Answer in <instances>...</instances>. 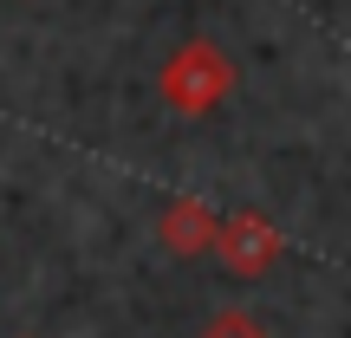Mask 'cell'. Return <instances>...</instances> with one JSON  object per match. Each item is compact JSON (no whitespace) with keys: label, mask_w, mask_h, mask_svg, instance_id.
<instances>
[{"label":"cell","mask_w":351,"mask_h":338,"mask_svg":"<svg viewBox=\"0 0 351 338\" xmlns=\"http://www.w3.org/2000/svg\"><path fill=\"white\" fill-rule=\"evenodd\" d=\"M202 338H267V332H261V319H247V313L228 306V313H215L208 326H202Z\"/></svg>","instance_id":"obj_4"},{"label":"cell","mask_w":351,"mask_h":338,"mask_svg":"<svg viewBox=\"0 0 351 338\" xmlns=\"http://www.w3.org/2000/svg\"><path fill=\"white\" fill-rule=\"evenodd\" d=\"M156 85H163L169 111L202 117V111H215V104L234 91V65H228V52L215 46V39H189V46L169 52V65H163Z\"/></svg>","instance_id":"obj_1"},{"label":"cell","mask_w":351,"mask_h":338,"mask_svg":"<svg viewBox=\"0 0 351 338\" xmlns=\"http://www.w3.org/2000/svg\"><path fill=\"white\" fill-rule=\"evenodd\" d=\"M156 234H163V248L176 261H195V254H215V234H221V215L208 208V202H169L163 221H156Z\"/></svg>","instance_id":"obj_3"},{"label":"cell","mask_w":351,"mask_h":338,"mask_svg":"<svg viewBox=\"0 0 351 338\" xmlns=\"http://www.w3.org/2000/svg\"><path fill=\"white\" fill-rule=\"evenodd\" d=\"M215 254H221V267L234 280H261L280 261V228L267 215H228L221 234H215Z\"/></svg>","instance_id":"obj_2"}]
</instances>
